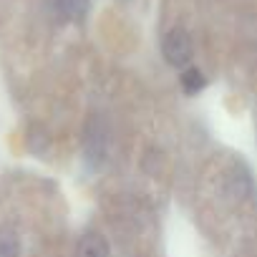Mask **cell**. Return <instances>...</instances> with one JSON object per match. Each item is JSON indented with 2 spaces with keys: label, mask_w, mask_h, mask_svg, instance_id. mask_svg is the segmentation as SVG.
Segmentation results:
<instances>
[{
  "label": "cell",
  "mask_w": 257,
  "mask_h": 257,
  "mask_svg": "<svg viewBox=\"0 0 257 257\" xmlns=\"http://www.w3.org/2000/svg\"><path fill=\"white\" fill-rule=\"evenodd\" d=\"M179 83H182V91L184 93L194 96V93H199L207 86V78H204V73L199 68H184V73L179 76Z\"/></svg>",
  "instance_id": "3957f363"
},
{
  "label": "cell",
  "mask_w": 257,
  "mask_h": 257,
  "mask_svg": "<svg viewBox=\"0 0 257 257\" xmlns=\"http://www.w3.org/2000/svg\"><path fill=\"white\" fill-rule=\"evenodd\" d=\"M162 53L167 58L169 66L174 68H184L192 56H194V46H192V38L184 28H172L167 36H164V43H162Z\"/></svg>",
  "instance_id": "6da1fadb"
},
{
  "label": "cell",
  "mask_w": 257,
  "mask_h": 257,
  "mask_svg": "<svg viewBox=\"0 0 257 257\" xmlns=\"http://www.w3.org/2000/svg\"><path fill=\"white\" fill-rule=\"evenodd\" d=\"M56 8L68 21H81L88 11V0H56Z\"/></svg>",
  "instance_id": "277c9868"
},
{
  "label": "cell",
  "mask_w": 257,
  "mask_h": 257,
  "mask_svg": "<svg viewBox=\"0 0 257 257\" xmlns=\"http://www.w3.org/2000/svg\"><path fill=\"white\" fill-rule=\"evenodd\" d=\"M76 257H108V242L98 232H88L81 237L76 247Z\"/></svg>",
  "instance_id": "7a4b0ae2"
},
{
  "label": "cell",
  "mask_w": 257,
  "mask_h": 257,
  "mask_svg": "<svg viewBox=\"0 0 257 257\" xmlns=\"http://www.w3.org/2000/svg\"><path fill=\"white\" fill-rule=\"evenodd\" d=\"M18 254H21V242L16 232L0 229V257H18Z\"/></svg>",
  "instance_id": "5b68a950"
}]
</instances>
